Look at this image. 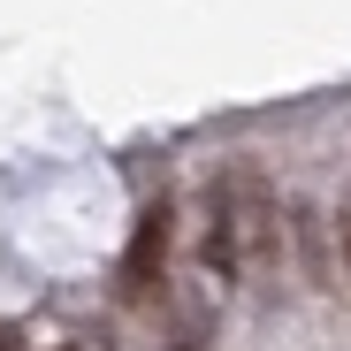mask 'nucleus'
<instances>
[{"instance_id":"obj_1","label":"nucleus","mask_w":351,"mask_h":351,"mask_svg":"<svg viewBox=\"0 0 351 351\" xmlns=\"http://www.w3.org/2000/svg\"><path fill=\"white\" fill-rule=\"evenodd\" d=\"M160 260H168V199H153L130 229V252H123V298H153V282H160Z\"/></svg>"},{"instance_id":"obj_2","label":"nucleus","mask_w":351,"mask_h":351,"mask_svg":"<svg viewBox=\"0 0 351 351\" xmlns=\"http://www.w3.org/2000/svg\"><path fill=\"white\" fill-rule=\"evenodd\" d=\"M0 351H23V328H8V321H0Z\"/></svg>"},{"instance_id":"obj_3","label":"nucleus","mask_w":351,"mask_h":351,"mask_svg":"<svg viewBox=\"0 0 351 351\" xmlns=\"http://www.w3.org/2000/svg\"><path fill=\"white\" fill-rule=\"evenodd\" d=\"M343 252H351V214H343Z\"/></svg>"},{"instance_id":"obj_4","label":"nucleus","mask_w":351,"mask_h":351,"mask_svg":"<svg viewBox=\"0 0 351 351\" xmlns=\"http://www.w3.org/2000/svg\"><path fill=\"white\" fill-rule=\"evenodd\" d=\"M69 351H77V343H69Z\"/></svg>"}]
</instances>
